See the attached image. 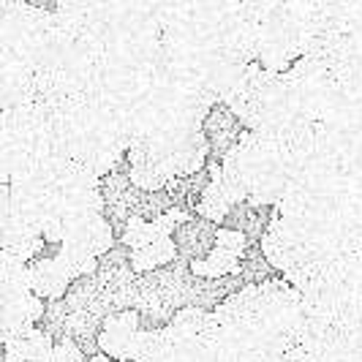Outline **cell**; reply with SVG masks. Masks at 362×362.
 Returning <instances> with one entry per match:
<instances>
[{
    "mask_svg": "<svg viewBox=\"0 0 362 362\" xmlns=\"http://www.w3.org/2000/svg\"><path fill=\"white\" fill-rule=\"evenodd\" d=\"M202 134H204V139L210 145V156L223 163L245 136L243 134V117L232 107L216 104L207 112V117L202 120Z\"/></svg>",
    "mask_w": 362,
    "mask_h": 362,
    "instance_id": "cell-1",
    "label": "cell"
},
{
    "mask_svg": "<svg viewBox=\"0 0 362 362\" xmlns=\"http://www.w3.org/2000/svg\"><path fill=\"white\" fill-rule=\"evenodd\" d=\"M142 329V319L136 310H117L107 316L98 335V349L109 354V360H131L134 341Z\"/></svg>",
    "mask_w": 362,
    "mask_h": 362,
    "instance_id": "cell-2",
    "label": "cell"
},
{
    "mask_svg": "<svg viewBox=\"0 0 362 362\" xmlns=\"http://www.w3.org/2000/svg\"><path fill=\"white\" fill-rule=\"evenodd\" d=\"M172 240H175V245H177V259H182L185 264L204 262L207 256L216 251L218 226L199 216L185 218L180 226H177V232H175Z\"/></svg>",
    "mask_w": 362,
    "mask_h": 362,
    "instance_id": "cell-3",
    "label": "cell"
},
{
    "mask_svg": "<svg viewBox=\"0 0 362 362\" xmlns=\"http://www.w3.org/2000/svg\"><path fill=\"white\" fill-rule=\"evenodd\" d=\"M237 275H240L248 286H264V284H272V278H275L278 272H275V267L267 262V256L262 254V245H248L245 256L240 259Z\"/></svg>",
    "mask_w": 362,
    "mask_h": 362,
    "instance_id": "cell-4",
    "label": "cell"
}]
</instances>
